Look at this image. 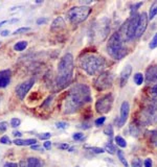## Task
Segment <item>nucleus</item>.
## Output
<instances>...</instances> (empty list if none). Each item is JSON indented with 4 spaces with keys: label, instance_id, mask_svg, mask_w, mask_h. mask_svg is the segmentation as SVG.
I'll use <instances>...</instances> for the list:
<instances>
[{
    "label": "nucleus",
    "instance_id": "1",
    "mask_svg": "<svg viewBox=\"0 0 157 167\" xmlns=\"http://www.w3.org/2000/svg\"><path fill=\"white\" fill-rule=\"evenodd\" d=\"M91 102V92L87 85L77 84L67 94L64 105V114H73L85 103Z\"/></svg>",
    "mask_w": 157,
    "mask_h": 167
},
{
    "label": "nucleus",
    "instance_id": "2",
    "mask_svg": "<svg viewBox=\"0 0 157 167\" xmlns=\"http://www.w3.org/2000/svg\"><path fill=\"white\" fill-rule=\"evenodd\" d=\"M73 56L71 53H66L58 64V74L56 77V86L63 89L70 84L73 75Z\"/></svg>",
    "mask_w": 157,
    "mask_h": 167
},
{
    "label": "nucleus",
    "instance_id": "3",
    "mask_svg": "<svg viewBox=\"0 0 157 167\" xmlns=\"http://www.w3.org/2000/svg\"><path fill=\"white\" fill-rule=\"evenodd\" d=\"M80 66L89 75H96L101 73L105 66L103 56L97 55H86L80 58Z\"/></svg>",
    "mask_w": 157,
    "mask_h": 167
},
{
    "label": "nucleus",
    "instance_id": "4",
    "mask_svg": "<svg viewBox=\"0 0 157 167\" xmlns=\"http://www.w3.org/2000/svg\"><path fill=\"white\" fill-rule=\"evenodd\" d=\"M124 38L120 32H114L107 43V51L115 60H120L127 55V49L124 46Z\"/></svg>",
    "mask_w": 157,
    "mask_h": 167
},
{
    "label": "nucleus",
    "instance_id": "5",
    "mask_svg": "<svg viewBox=\"0 0 157 167\" xmlns=\"http://www.w3.org/2000/svg\"><path fill=\"white\" fill-rule=\"evenodd\" d=\"M157 123V98L151 99L141 110L139 124L142 126Z\"/></svg>",
    "mask_w": 157,
    "mask_h": 167
},
{
    "label": "nucleus",
    "instance_id": "6",
    "mask_svg": "<svg viewBox=\"0 0 157 167\" xmlns=\"http://www.w3.org/2000/svg\"><path fill=\"white\" fill-rule=\"evenodd\" d=\"M90 13H91V8L89 6H73L67 12V17L71 23L78 24L86 20Z\"/></svg>",
    "mask_w": 157,
    "mask_h": 167
},
{
    "label": "nucleus",
    "instance_id": "7",
    "mask_svg": "<svg viewBox=\"0 0 157 167\" xmlns=\"http://www.w3.org/2000/svg\"><path fill=\"white\" fill-rule=\"evenodd\" d=\"M113 84V76L111 74V72L105 71L99 73L97 76V78L94 82V87L99 91H105L107 89H109Z\"/></svg>",
    "mask_w": 157,
    "mask_h": 167
},
{
    "label": "nucleus",
    "instance_id": "8",
    "mask_svg": "<svg viewBox=\"0 0 157 167\" xmlns=\"http://www.w3.org/2000/svg\"><path fill=\"white\" fill-rule=\"evenodd\" d=\"M113 105V96L112 94H106V95L102 96L101 98L97 99L96 103V109L97 113L105 114L108 113L111 110Z\"/></svg>",
    "mask_w": 157,
    "mask_h": 167
},
{
    "label": "nucleus",
    "instance_id": "9",
    "mask_svg": "<svg viewBox=\"0 0 157 167\" xmlns=\"http://www.w3.org/2000/svg\"><path fill=\"white\" fill-rule=\"evenodd\" d=\"M109 29H110V27H109L108 19L107 18L102 19L101 21H99V22L96 23V26H94V37L97 38L99 41H102V39L104 40L105 38L107 37Z\"/></svg>",
    "mask_w": 157,
    "mask_h": 167
},
{
    "label": "nucleus",
    "instance_id": "10",
    "mask_svg": "<svg viewBox=\"0 0 157 167\" xmlns=\"http://www.w3.org/2000/svg\"><path fill=\"white\" fill-rule=\"evenodd\" d=\"M35 84V79L34 78H30L27 81L23 82L22 84H20L19 86L16 88V94H17L18 98L20 100H23L25 98L26 94L30 92V90L33 88Z\"/></svg>",
    "mask_w": 157,
    "mask_h": 167
},
{
    "label": "nucleus",
    "instance_id": "11",
    "mask_svg": "<svg viewBox=\"0 0 157 167\" xmlns=\"http://www.w3.org/2000/svg\"><path fill=\"white\" fill-rule=\"evenodd\" d=\"M130 113V105L128 102H124L120 105V115L117 119H116V124L118 128H122L124 124L126 123L128 117H129Z\"/></svg>",
    "mask_w": 157,
    "mask_h": 167
},
{
    "label": "nucleus",
    "instance_id": "12",
    "mask_svg": "<svg viewBox=\"0 0 157 167\" xmlns=\"http://www.w3.org/2000/svg\"><path fill=\"white\" fill-rule=\"evenodd\" d=\"M148 15L146 13H141L139 14V21H138V25H137V29L135 32V38H139L142 36L145 32L147 29L148 26Z\"/></svg>",
    "mask_w": 157,
    "mask_h": 167
},
{
    "label": "nucleus",
    "instance_id": "13",
    "mask_svg": "<svg viewBox=\"0 0 157 167\" xmlns=\"http://www.w3.org/2000/svg\"><path fill=\"white\" fill-rule=\"evenodd\" d=\"M146 82L151 86L157 85V66H150L146 71Z\"/></svg>",
    "mask_w": 157,
    "mask_h": 167
},
{
    "label": "nucleus",
    "instance_id": "14",
    "mask_svg": "<svg viewBox=\"0 0 157 167\" xmlns=\"http://www.w3.org/2000/svg\"><path fill=\"white\" fill-rule=\"evenodd\" d=\"M12 72L9 69H5L0 71V88H5L9 85L11 82Z\"/></svg>",
    "mask_w": 157,
    "mask_h": 167
},
{
    "label": "nucleus",
    "instance_id": "15",
    "mask_svg": "<svg viewBox=\"0 0 157 167\" xmlns=\"http://www.w3.org/2000/svg\"><path fill=\"white\" fill-rule=\"evenodd\" d=\"M131 72H132V67L131 65H127L125 68L123 69V71L120 72V86H125V84L128 82L129 79Z\"/></svg>",
    "mask_w": 157,
    "mask_h": 167
},
{
    "label": "nucleus",
    "instance_id": "16",
    "mask_svg": "<svg viewBox=\"0 0 157 167\" xmlns=\"http://www.w3.org/2000/svg\"><path fill=\"white\" fill-rule=\"evenodd\" d=\"M65 27V21L62 17H58L56 18L51 23V30H59V29H62V28Z\"/></svg>",
    "mask_w": 157,
    "mask_h": 167
},
{
    "label": "nucleus",
    "instance_id": "17",
    "mask_svg": "<svg viewBox=\"0 0 157 167\" xmlns=\"http://www.w3.org/2000/svg\"><path fill=\"white\" fill-rule=\"evenodd\" d=\"M14 143L16 145H19V146H27V145H35L37 144V140L36 139H25V140H22V139H15L14 140Z\"/></svg>",
    "mask_w": 157,
    "mask_h": 167
},
{
    "label": "nucleus",
    "instance_id": "18",
    "mask_svg": "<svg viewBox=\"0 0 157 167\" xmlns=\"http://www.w3.org/2000/svg\"><path fill=\"white\" fill-rule=\"evenodd\" d=\"M27 164L30 167H42V163L38 158L36 157H30L27 159Z\"/></svg>",
    "mask_w": 157,
    "mask_h": 167
},
{
    "label": "nucleus",
    "instance_id": "19",
    "mask_svg": "<svg viewBox=\"0 0 157 167\" xmlns=\"http://www.w3.org/2000/svg\"><path fill=\"white\" fill-rule=\"evenodd\" d=\"M156 15H157V1L153 2V4H152L151 8H150L148 19H149V20H152V19L155 18Z\"/></svg>",
    "mask_w": 157,
    "mask_h": 167
},
{
    "label": "nucleus",
    "instance_id": "20",
    "mask_svg": "<svg viewBox=\"0 0 157 167\" xmlns=\"http://www.w3.org/2000/svg\"><path fill=\"white\" fill-rule=\"evenodd\" d=\"M140 124H136V123H131L130 125V132H131V135L132 136H135V137H137V136L139 135L140 133Z\"/></svg>",
    "mask_w": 157,
    "mask_h": 167
},
{
    "label": "nucleus",
    "instance_id": "21",
    "mask_svg": "<svg viewBox=\"0 0 157 167\" xmlns=\"http://www.w3.org/2000/svg\"><path fill=\"white\" fill-rule=\"evenodd\" d=\"M28 43L26 41H20V42H17V43L14 45V49L16 51H23L24 49L27 47Z\"/></svg>",
    "mask_w": 157,
    "mask_h": 167
},
{
    "label": "nucleus",
    "instance_id": "22",
    "mask_svg": "<svg viewBox=\"0 0 157 167\" xmlns=\"http://www.w3.org/2000/svg\"><path fill=\"white\" fill-rule=\"evenodd\" d=\"M117 157H118V159H120V161L123 163V165H124V166H125V167H129V164H128L127 160H126L125 156H124L123 150L117 149Z\"/></svg>",
    "mask_w": 157,
    "mask_h": 167
},
{
    "label": "nucleus",
    "instance_id": "23",
    "mask_svg": "<svg viewBox=\"0 0 157 167\" xmlns=\"http://www.w3.org/2000/svg\"><path fill=\"white\" fill-rule=\"evenodd\" d=\"M105 150H106L107 152H109L110 155H114V154H115L116 149H115V146H114L112 143H111V142H108L106 145H105Z\"/></svg>",
    "mask_w": 157,
    "mask_h": 167
},
{
    "label": "nucleus",
    "instance_id": "24",
    "mask_svg": "<svg viewBox=\"0 0 157 167\" xmlns=\"http://www.w3.org/2000/svg\"><path fill=\"white\" fill-rule=\"evenodd\" d=\"M115 142H116V144H117L118 146L122 147V149L127 146V142H126V140L124 139L123 137H120V136H116V137H115Z\"/></svg>",
    "mask_w": 157,
    "mask_h": 167
},
{
    "label": "nucleus",
    "instance_id": "25",
    "mask_svg": "<svg viewBox=\"0 0 157 167\" xmlns=\"http://www.w3.org/2000/svg\"><path fill=\"white\" fill-rule=\"evenodd\" d=\"M150 141L155 147H157V130L152 131L151 135H150Z\"/></svg>",
    "mask_w": 157,
    "mask_h": 167
},
{
    "label": "nucleus",
    "instance_id": "26",
    "mask_svg": "<svg viewBox=\"0 0 157 167\" xmlns=\"http://www.w3.org/2000/svg\"><path fill=\"white\" fill-rule=\"evenodd\" d=\"M145 78H144V75H142L141 73H136L134 75V82L136 85H142V83H144Z\"/></svg>",
    "mask_w": 157,
    "mask_h": 167
},
{
    "label": "nucleus",
    "instance_id": "27",
    "mask_svg": "<svg viewBox=\"0 0 157 167\" xmlns=\"http://www.w3.org/2000/svg\"><path fill=\"white\" fill-rule=\"evenodd\" d=\"M87 149H90L92 152H94V154H103L105 152V149H101V147H96V146H85Z\"/></svg>",
    "mask_w": 157,
    "mask_h": 167
},
{
    "label": "nucleus",
    "instance_id": "28",
    "mask_svg": "<svg viewBox=\"0 0 157 167\" xmlns=\"http://www.w3.org/2000/svg\"><path fill=\"white\" fill-rule=\"evenodd\" d=\"M30 27H20L18 29H16L15 32H13V35H20V34H25V32H30Z\"/></svg>",
    "mask_w": 157,
    "mask_h": 167
},
{
    "label": "nucleus",
    "instance_id": "29",
    "mask_svg": "<svg viewBox=\"0 0 157 167\" xmlns=\"http://www.w3.org/2000/svg\"><path fill=\"white\" fill-rule=\"evenodd\" d=\"M149 47H150V49L157 48V34L154 35L153 39L151 40V42H150V44H149Z\"/></svg>",
    "mask_w": 157,
    "mask_h": 167
},
{
    "label": "nucleus",
    "instance_id": "30",
    "mask_svg": "<svg viewBox=\"0 0 157 167\" xmlns=\"http://www.w3.org/2000/svg\"><path fill=\"white\" fill-rule=\"evenodd\" d=\"M104 133L106 134L107 136H109V137H112V136H113V129H112V125H111V124L107 125L106 128H105V130H104Z\"/></svg>",
    "mask_w": 157,
    "mask_h": 167
},
{
    "label": "nucleus",
    "instance_id": "31",
    "mask_svg": "<svg viewBox=\"0 0 157 167\" xmlns=\"http://www.w3.org/2000/svg\"><path fill=\"white\" fill-rule=\"evenodd\" d=\"M149 95L155 98L157 97V85L156 86H152L151 88L149 89Z\"/></svg>",
    "mask_w": 157,
    "mask_h": 167
},
{
    "label": "nucleus",
    "instance_id": "32",
    "mask_svg": "<svg viewBox=\"0 0 157 167\" xmlns=\"http://www.w3.org/2000/svg\"><path fill=\"white\" fill-rule=\"evenodd\" d=\"M72 138H73V140H75V141H82L85 138V136H84V134H82V133H75L72 135Z\"/></svg>",
    "mask_w": 157,
    "mask_h": 167
},
{
    "label": "nucleus",
    "instance_id": "33",
    "mask_svg": "<svg viewBox=\"0 0 157 167\" xmlns=\"http://www.w3.org/2000/svg\"><path fill=\"white\" fill-rule=\"evenodd\" d=\"M21 124V120L19 118H12L11 119V125L13 128H18Z\"/></svg>",
    "mask_w": 157,
    "mask_h": 167
},
{
    "label": "nucleus",
    "instance_id": "34",
    "mask_svg": "<svg viewBox=\"0 0 157 167\" xmlns=\"http://www.w3.org/2000/svg\"><path fill=\"white\" fill-rule=\"evenodd\" d=\"M56 126L58 129H61V130H65V129L68 126V123L67 122H64V121H59L56 123Z\"/></svg>",
    "mask_w": 157,
    "mask_h": 167
},
{
    "label": "nucleus",
    "instance_id": "35",
    "mask_svg": "<svg viewBox=\"0 0 157 167\" xmlns=\"http://www.w3.org/2000/svg\"><path fill=\"white\" fill-rule=\"evenodd\" d=\"M105 121H106V117L102 116V117H99V118H97L96 120L94 121V124H96V126H101V125H103Z\"/></svg>",
    "mask_w": 157,
    "mask_h": 167
},
{
    "label": "nucleus",
    "instance_id": "36",
    "mask_svg": "<svg viewBox=\"0 0 157 167\" xmlns=\"http://www.w3.org/2000/svg\"><path fill=\"white\" fill-rule=\"evenodd\" d=\"M9 128V123L5 121L3 122H0V133H4Z\"/></svg>",
    "mask_w": 157,
    "mask_h": 167
},
{
    "label": "nucleus",
    "instance_id": "37",
    "mask_svg": "<svg viewBox=\"0 0 157 167\" xmlns=\"http://www.w3.org/2000/svg\"><path fill=\"white\" fill-rule=\"evenodd\" d=\"M132 167H142V163H141V161H140V159H138V158L133 159Z\"/></svg>",
    "mask_w": 157,
    "mask_h": 167
},
{
    "label": "nucleus",
    "instance_id": "38",
    "mask_svg": "<svg viewBox=\"0 0 157 167\" xmlns=\"http://www.w3.org/2000/svg\"><path fill=\"white\" fill-rule=\"evenodd\" d=\"M39 138L41 140H47L51 137V133H43V134H39Z\"/></svg>",
    "mask_w": 157,
    "mask_h": 167
},
{
    "label": "nucleus",
    "instance_id": "39",
    "mask_svg": "<svg viewBox=\"0 0 157 167\" xmlns=\"http://www.w3.org/2000/svg\"><path fill=\"white\" fill-rule=\"evenodd\" d=\"M57 147H59V149L62 150H68L70 146H69V144H67V143H60V144H57Z\"/></svg>",
    "mask_w": 157,
    "mask_h": 167
},
{
    "label": "nucleus",
    "instance_id": "40",
    "mask_svg": "<svg viewBox=\"0 0 157 167\" xmlns=\"http://www.w3.org/2000/svg\"><path fill=\"white\" fill-rule=\"evenodd\" d=\"M0 143H2V144H9V143H11V140H9V138L8 136H3V137L0 138Z\"/></svg>",
    "mask_w": 157,
    "mask_h": 167
},
{
    "label": "nucleus",
    "instance_id": "41",
    "mask_svg": "<svg viewBox=\"0 0 157 167\" xmlns=\"http://www.w3.org/2000/svg\"><path fill=\"white\" fill-rule=\"evenodd\" d=\"M141 5H142V2H138V3H136L135 5H133L132 8H131V13H132V15L133 14H135V12H136L139 6H141Z\"/></svg>",
    "mask_w": 157,
    "mask_h": 167
},
{
    "label": "nucleus",
    "instance_id": "42",
    "mask_svg": "<svg viewBox=\"0 0 157 167\" xmlns=\"http://www.w3.org/2000/svg\"><path fill=\"white\" fill-rule=\"evenodd\" d=\"M47 18H39L37 20V24L38 25H43V24H45V23H47Z\"/></svg>",
    "mask_w": 157,
    "mask_h": 167
},
{
    "label": "nucleus",
    "instance_id": "43",
    "mask_svg": "<svg viewBox=\"0 0 157 167\" xmlns=\"http://www.w3.org/2000/svg\"><path fill=\"white\" fill-rule=\"evenodd\" d=\"M43 147L45 149H51V141H45V142L43 143Z\"/></svg>",
    "mask_w": 157,
    "mask_h": 167
},
{
    "label": "nucleus",
    "instance_id": "44",
    "mask_svg": "<svg viewBox=\"0 0 157 167\" xmlns=\"http://www.w3.org/2000/svg\"><path fill=\"white\" fill-rule=\"evenodd\" d=\"M3 167H19V164L13 163V162H8V163L4 164Z\"/></svg>",
    "mask_w": 157,
    "mask_h": 167
},
{
    "label": "nucleus",
    "instance_id": "45",
    "mask_svg": "<svg viewBox=\"0 0 157 167\" xmlns=\"http://www.w3.org/2000/svg\"><path fill=\"white\" fill-rule=\"evenodd\" d=\"M51 100H52V95L48 96V97L46 98V100H45V102H43V105H43V107H46V105H48L49 102H51Z\"/></svg>",
    "mask_w": 157,
    "mask_h": 167
},
{
    "label": "nucleus",
    "instance_id": "46",
    "mask_svg": "<svg viewBox=\"0 0 157 167\" xmlns=\"http://www.w3.org/2000/svg\"><path fill=\"white\" fill-rule=\"evenodd\" d=\"M145 167H152V161L151 159H146L145 160Z\"/></svg>",
    "mask_w": 157,
    "mask_h": 167
},
{
    "label": "nucleus",
    "instance_id": "47",
    "mask_svg": "<svg viewBox=\"0 0 157 167\" xmlns=\"http://www.w3.org/2000/svg\"><path fill=\"white\" fill-rule=\"evenodd\" d=\"M19 167H30L27 164V161H21L19 163Z\"/></svg>",
    "mask_w": 157,
    "mask_h": 167
},
{
    "label": "nucleus",
    "instance_id": "48",
    "mask_svg": "<svg viewBox=\"0 0 157 167\" xmlns=\"http://www.w3.org/2000/svg\"><path fill=\"white\" fill-rule=\"evenodd\" d=\"M13 136H15V137L20 138L21 136H22V133H21V132H18V131H14V132H13Z\"/></svg>",
    "mask_w": 157,
    "mask_h": 167
},
{
    "label": "nucleus",
    "instance_id": "49",
    "mask_svg": "<svg viewBox=\"0 0 157 167\" xmlns=\"http://www.w3.org/2000/svg\"><path fill=\"white\" fill-rule=\"evenodd\" d=\"M0 34H1V36H2V37H6V36H9V32L8 29H5V30H2V32H0Z\"/></svg>",
    "mask_w": 157,
    "mask_h": 167
},
{
    "label": "nucleus",
    "instance_id": "50",
    "mask_svg": "<svg viewBox=\"0 0 157 167\" xmlns=\"http://www.w3.org/2000/svg\"><path fill=\"white\" fill-rule=\"evenodd\" d=\"M41 147L39 146V145H37V144H35V145H32V149L33 150H37V149H40Z\"/></svg>",
    "mask_w": 157,
    "mask_h": 167
},
{
    "label": "nucleus",
    "instance_id": "51",
    "mask_svg": "<svg viewBox=\"0 0 157 167\" xmlns=\"http://www.w3.org/2000/svg\"><path fill=\"white\" fill-rule=\"evenodd\" d=\"M6 22H8V21H6V20H3V21H1V22H0V27H1V26H2V25H3V24H5Z\"/></svg>",
    "mask_w": 157,
    "mask_h": 167
}]
</instances>
